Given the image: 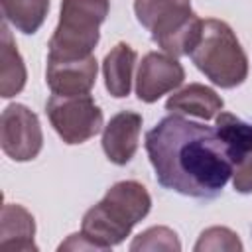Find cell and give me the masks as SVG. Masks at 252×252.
I'll list each match as a JSON object with an SVG mask.
<instances>
[{"label": "cell", "instance_id": "e0dca14e", "mask_svg": "<svg viewBox=\"0 0 252 252\" xmlns=\"http://www.w3.org/2000/svg\"><path fill=\"white\" fill-rule=\"evenodd\" d=\"M244 246L234 230L228 226H209L199 234V240L195 242V252H240Z\"/></svg>", "mask_w": 252, "mask_h": 252}, {"label": "cell", "instance_id": "3957f363", "mask_svg": "<svg viewBox=\"0 0 252 252\" xmlns=\"http://www.w3.org/2000/svg\"><path fill=\"white\" fill-rule=\"evenodd\" d=\"M189 57L195 67L220 89H234L248 77V57L232 28L222 20H203L199 39Z\"/></svg>", "mask_w": 252, "mask_h": 252}, {"label": "cell", "instance_id": "9c48e42d", "mask_svg": "<svg viewBox=\"0 0 252 252\" xmlns=\"http://www.w3.org/2000/svg\"><path fill=\"white\" fill-rule=\"evenodd\" d=\"M96 59L94 55L81 59H51L47 57L45 83L53 94L73 96L89 94L96 81Z\"/></svg>", "mask_w": 252, "mask_h": 252}, {"label": "cell", "instance_id": "9a60e30c", "mask_svg": "<svg viewBox=\"0 0 252 252\" xmlns=\"http://www.w3.org/2000/svg\"><path fill=\"white\" fill-rule=\"evenodd\" d=\"M215 130L222 140L232 167L252 156V124L230 112H219L215 116Z\"/></svg>", "mask_w": 252, "mask_h": 252}, {"label": "cell", "instance_id": "6da1fadb", "mask_svg": "<svg viewBox=\"0 0 252 252\" xmlns=\"http://www.w3.org/2000/svg\"><path fill=\"white\" fill-rule=\"evenodd\" d=\"M146 152L161 187L213 199L232 177L228 152L217 130L179 114L161 118L146 134Z\"/></svg>", "mask_w": 252, "mask_h": 252}, {"label": "cell", "instance_id": "30bf717a", "mask_svg": "<svg viewBox=\"0 0 252 252\" xmlns=\"http://www.w3.org/2000/svg\"><path fill=\"white\" fill-rule=\"evenodd\" d=\"M142 130V114L134 110H122L114 114L102 130V150L108 161L116 165H126L136 150Z\"/></svg>", "mask_w": 252, "mask_h": 252}, {"label": "cell", "instance_id": "7a4b0ae2", "mask_svg": "<svg viewBox=\"0 0 252 252\" xmlns=\"http://www.w3.org/2000/svg\"><path fill=\"white\" fill-rule=\"evenodd\" d=\"M150 209L152 197L142 183L132 179L118 181L85 213L81 232L98 244L102 252L110 250L130 236L132 228L148 217Z\"/></svg>", "mask_w": 252, "mask_h": 252}, {"label": "cell", "instance_id": "2e32d148", "mask_svg": "<svg viewBox=\"0 0 252 252\" xmlns=\"http://www.w3.org/2000/svg\"><path fill=\"white\" fill-rule=\"evenodd\" d=\"M4 22L22 33H35L49 12V0H0Z\"/></svg>", "mask_w": 252, "mask_h": 252}, {"label": "cell", "instance_id": "5bb4252c", "mask_svg": "<svg viewBox=\"0 0 252 252\" xmlns=\"http://www.w3.org/2000/svg\"><path fill=\"white\" fill-rule=\"evenodd\" d=\"M26 65L16 47V41L6 26L2 24V39H0V96L10 98L24 91L26 87Z\"/></svg>", "mask_w": 252, "mask_h": 252}, {"label": "cell", "instance_id": "ffe728a7", "mask_svg": "<svg viewBox=\"0 0 252 252\" xmlns=\"http://www.w3.org/2000/svg\"><path fill=\"white\" fill-rule=\"evenodd\" d=\"M57 250L59 252H63V250H100V246L94 244L91 238H87L83 232H77V234H71L65 242H61Z\"/></svg>", "mask_w": 252, "mask_h": 252}, {"label": "cell", "instance_id": "7c38bea8", "mask_svg": "<svg viewBox=\"0 0 252 252\" xmlns=\"http://www.w3.org/2000/svg\"><path fill=\"white\" fill-rule=\"evenodd\" d=\"M224 106V100L207 85L191 83L179 91H175L167 102L165 110L179 116H195L201 120L215 118Z\"/></svg>", "mask_w": 252, "mask_h": 252}, {"label": "cell", "instance_id": "d6986e66", "mask_svg": "<svg viewBox=\"0 0 252 252\" xmlns=\"http://www.w3.org/2000/svg\"><path fill=\"white\" fill-rule=\"evenodd\" d=\"M232 187L242 195L252 193V156L232 167Z\"/></svg>", "mask_w": 252, "mask_h": 252}, {"label": "cell", "instance_id": "ba28073f", "mask_svg": "<svg viewBox=\"0 0 252 252\" xmlns=\"http://www.w3.org/2000/svg\"><path fill=\"white\" fill-rule=\"evenodd\" d=\"M185 69L177 57L150 51L142 57L136 73V94L142 102H156L163 94L181 87Z\"/></svg>", "mask_w": 252, "mask_h": 252}, {"label": "cell", "instance_id": "5b68a950", "mask_svg": "<svg viewBox=\"0 0 252 252\" xmlns=\"http://www.w3.org/2000/svg\"><path fill=\"white\" fill-rule=\"evenodd\" d=\"M110 0H61L59 24L47 43L51 59H81L93 55L106 20Z\"/></svg>", "mask_w": 252, "mask_h": 252}, {"label": "cell", "instance_id": "8fae6325", "mask_svg": "<svg viewBox=\"0 0 252 252\" xmlns=\"http://www.w3.org/2000/svg\"><path fill=\"white\" fill-rule=\"evenodd\" d=\"M35 236V220L28 209L16 203L2 205V220H0V250L2 252H35L37 244Z\"/></svg>", "mask_w": 252, "mask_h": 252}, {"label": "cell", "instance_id": "4fadbf2b", "mask_svg": "<svg viewBox=\"0 0 252 252\" xmlns=\"http://www.w3.org/2000/svg\"><path fill=\"white\" fill-rule=\"evenodd\" d=\"M136 51L128 43H116L102 61L104 87L114 98H124L132 89V73L136 65Z\"/></svg>", "mask_w": 252, "mask_h": 252}, {"label": "cell", "instance_id": "52a82bcc", "mask_svg": "<svg viewBox=\"0 0 252 252\" xmlns=\"http://www.w3.org/2000/svg\"><path fill=\"white\" fill-rule=\"evenodd\" d=\"M0 146L14 161L35 159L43 148V132L37 114L26 104H8L0 118Z\"/></svg>", "mask_w": 252, "mask_h": 252}, {"label": "cell", "instance_id": "ac0fdd59", "mask_svg": "<svg viewBox=\"0 0 252 252\" xmlns=\"http://www.w3.org/2000/svg\"><path fill=\"white\" fill-rule=\"evenodd\" d=\"M132 252H144V250H165V252H179L181 250V242L175 234V230H171L169 226H152L144 232H140L132 244H130Z\"/></svg>", "mask_w": 252, "mask_h": 252}, {"label": "cell", "instance_id": "277c9868", "mask_svg": "<svg viewBox=\"0 0 252 252\" xmlns=\"http://www.w3.org/2000/svg\"><path fill=\"white\" fill-rule=\"evenodd\" d=\"M134 14L154 43L173 57L189 55L203 28L191 0H134Z\"/></svg>", "mask_w": 252, "mask_h": 252}, {"label": "cell", "instance_id": "8992f818", "mask_svg": "<svg viewBox=\"0 0 252 252\" xmlns=\"http://www.w3.org/2000/svg\"><path fill=\"white\" fill-rule=\"evenodd\" d=\"M47 118L59 138L69 144H85L102 128V110L91 94H51L45 104Z\"/></svg>", "mask_w": 252, "mask_h": 252}]
</instances>
